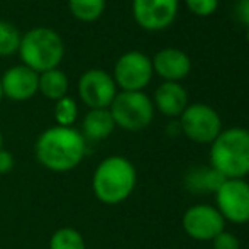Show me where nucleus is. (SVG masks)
I'll return each instance as SVG.
<instances>
[{
    "instance_id": "nucleus-20",
    "label": "nucleus",
    "mask_w": 249,
    "mask_h": 249,
    "mask_svg": "<svg viewBox=\"0 0 249 249\" xmlns=\"http://www.w3.org/2000/svg\"><path fill=\"white\" fill-rule=\"evenodd\" d=\"M50 249H87L83 236L73 227H61L50 239Z\"/></svg>"
},
{
    "instance_id": "nucleus-4",
    "label": "nucleus",
    "mask_w": 249,
    "mask_h": 249,
    "mask_svg": "<svg viewBox=\"0 0 249 249\" xmlns=\"http://www.w3.org/2000/svg\"><path fill=\"white\" fill-rule=\"evenodd\" d=\"M19 56L22 65L43 73L59 66L65 58V43L51 27H33L20 37Z\"/></svg>"
},
{
    "instance_id": "nucleus-1",
    "label": "nucleus",
    "mask_w": 249,
    "mask_h": 249,
    "mask_svg": "<svg viewBox=\"0 0 249 249\" xmlns=\"http://www.w3.org/2000/svg\"><path fill=\"white\" fill-rule=\"evenodd\" d=\"M34 149L41 166L54 173H65L83 161L87 139L75 127L54 125L41 132Z\"/></svg>"
},
{
    "instance_id": "nucleus-22",
    "label": "nucleus",
    "mask_w": 249,
    "mask_h": 249,
    "mask_svg": "<svg viewBox=\"0 0 249 249\" xmlns=\"http://www.w3.org/2000/svg\"><path fill=\"white\" fill-rule=\"evenodd\" d=\"M185 3H187V9L198 17L212 16L219 7V0H185Z\"/></svg>"
},
{
    "instance_id": "nucleus-25",
    "label": "nucleus",
    "mask_w": 249,
    "mask_h": 249,
    "mask_svg": "<svg viewBox=\"0 0 249 249\" xmlns=\"http://www.w3.org/2000/svg\"><path fill=\"white\" fill-rule=\"evenodd\" d=\"M12 168H14V156H12V153L2 149V151H0V175L9 173Z\"/></svg>"
},
{
    "instance_id": "nucleus-5",
    "label": "nucleus",
    "mask_w": 249,
    "mask_h": 249,
    "mask_svg": "<svg viewBox=\"0 0 249 249\" xmlns=\"http://www.w3.org/2000/svg\"><path fill=\"white\" fill-rule=\"evenodd\" d=\"M108 110L115 127L124 131H141L154 117V104L144 92H117Z\"/></svg>"
},
{
    "instance_id": "nucleus-27",
    "label": "nucleus",
    "mask_w": 249,
    "mask_h": 249,
    "mask_svg": "<svg viewBox=\"0 0 249 249\" xmlns=\"http://www.w3.org/2000/svg\"><path fill=\"white\" fill-rule=\"evenodd\" d=\"M2 99H3V92H2V83H0V104H2Z\"/></svg>"
},
{
    "instance_id": "nucleus-11",
    "label": "nucleus",
    "mask_w": 249,
    "mask_h": 249,
    "mask_svg": "<svg viewBox=\"0 0 249 249\" xmlns=\"http://www.w3.org/2000/svg\"><path fill=\"white\" fill-rule=\"evenodd\" d=\"M185 232L195 241H212L215 236H219L222 231H226V220L220 215V212L212 205L200 203L192 205L185 212L181 220Z\"/></svg>"
},
{
    "instance_id": "nucleus-14",
    "label": "nucleus",
    "mask_w": 249,
    "mask_h": 249,
    "mask_svg": "<svg viewBox=\"0 0 249 249\" xmlns=\"http://www.w3.org/2000/svg\"><path fill=\"white\" fill-rule=\"evenodd\" d=\"M154 108L166 117H180L188 107V95L180 82H163L154 92Z\"/></svg>"
},
{
    "instance_id": "nucleus-28",
    "label": "nucleus",
    "mask_w": 249,
    "mask_h": 249,
    "mask_svg": "<svg viewBox=\"0 0 249 249\" xmlns=\"http://www.w3.org/2000/svg\"><path fill=\"white\" fill-rule=\"evenodd\" d=\"M246 41H248V43H249V27H248V29H246Z\"/></svg>"
},
{
    "instance_id": "nucleus-23",
    "label": "nucleus",
    "mask_w": 249,
    "mask_h": 249,
    "mask_svg": "<svg viewBox=\"0 0 249 249\" xmlns=\"http://www.w3.org/2000/svg\"><path fill=\"white\" fill-rule=\"evenodd\" d=\"M212 248L213 249H241V243L234 234L222 231L219 236H215L212 239Z\"/></svg>"
},
{
    "instance_id": "nucleus-12",
    "label": "nucleus",
    "mask_w": 249,
    "mask_h": 249,
    "mask_svg": "<svg viewBox=\"0 0 249 249\" xmlns=\"http://www.w3.org/2000/svg\"><path fill=\"white\" fill-rule=\"evenodd\" d=\"M0 83H2L3 97L16 102H24L33 99L37 93L39 73L20 63L7 68L0 76Z\"/></svg>"
},
{
    "instance_id": "nucleus-7",
    "label": "nucleus",
    "mask_w": 249,
    "mask_h": 249,
    "mask_svg": "<svg viewBox=\"0 0 249 249\" xmlns=\"http://www.w3.org/2000/svg\"><path fill=\"white\" fill-rule=\"evenodd\" d=\"M180 129L190 141L212 144L222 132V121L215 108L207 104H192L180 115Z\"/></svg>"
},
{
    "instance_id": "nucleus-15",
    "label": "nucleus",
    "mask_w": 249,
    "mask_h": 249,
    "mask_svg": "<svg viewBox=\"0 0 249 249\" xmlns=\"http://www.w3.org/2000/svg\"><path fill=\"white\" fill-rule=\"evenodd\" d=\"M115 122L108 108H90L83 117L82 134L90 141H102L114 132Z\"/></svg>"
},
{
    "instance_id": "nucleus-17",
    "label": "nucleus",
    "mask_w": 249,
    "mask_h": 249,
    "mask_svg": "<svg viewBox=\"0 0 249 249\" xmlns=\"http://www.w3.org/2000/svg\"><path fill=\"white\" fill-rule=\"evenodd\" d=\"M105 5V0H68L70 14L82 22H93L100 19Z\"/></svg>"
},
{
    "instance_id": "nucleus-3",
    "label": "nucleus",
    "mask_w": 249,
    "mask_h": 249,
    "mask_svg": "<svg viewBox=\"0 0 249 249\" xmlns=\"http://www.w3.org/2000/svg\"><path fill=\"white\" fill-rule=\"evenodd\" d=\"M210 164L227 180H243L249 175V131L229 127L222 131L210 148Z\"/></svg>"
},
{
    "instance_id": "nucleus-21",
    "label": "nucleus",
    "mask_w": 249,
    "mask_h": 249,
    "mask_svg": "<svg viewBox=\"0 0 249 249\" xmlns=\"http://www.w3.org/2000/svg\"><path fill=\"white\" fill-rule=\"evenodd\" d=\"M78 117V105L76 100L70 95L54 102V121L61 127H73Z\"/></svg>"
},
{
    "instance_id": "nucleus-2",
    "label": "nucleus",
    "mask_w": 249,
    "mask_h": 249,
    "mask_svg": "<svg viewBox=\"0 0 249 249\" xmlns=\"http://www.w3.org/2000/svg\"><path fill=\"white\" fill-rule=\"evenodd\" d=\"M136 168L124 156H108L97 166L92 188L102 203L117 205L131 197L136 188Z\"/></svg>"
},
{
    "instance_id": "nucleus-24",
    "label": "nucleus",
    "mask_w": 249,
    "mask_h": 249,
    "mask_svg": "<svg viewBox=\"0 0 249 249\" xmlns=\"http://www.w3.org/2000/svg\"><path fill=\"white\" fill-rule=\"evenodd\" d=\"M236 17L244 27H249V0H239L236 3Z\"/></svg>"
},
{
    "instance_id": "nucleus-16",
    "label": "nucleus",
    "mask_w": 249,
    "mask_h": 249,
    "mask_svg": "<svg viewBox=\"0 0 249 249\" xmlns=\"http://www.w3.org/2000/svg\"><path fill=\"white\" fill-rule=\"evenodd\" d=\"M70 80L66 73L59 68H53L48 71L39 73V83H37V93H43L50 100H59L68 95Z\"/></svg>"
},
{
    "instance_id": "nucleus-13",
    "label": "nucleus",
    "mask_w": 249,
    "mask_h": 249,
    "mask_svg": "<svg viewBox=\"0 0 249 249\" xmlns=\"http://www.w3.org/2000/svg\"><path fill=\"white\" fill-rule=\"evenodd\" d=\"M153 71L163 78V82H180L190 73L192 59L178 48H163L151 58Z\"/></svg>"
},
{
    "instance_id": "nucleus-19",
    "label": "nucleus",
    "mask_w": 249,
    "mask_h": 249,
    "mask_svg": "<svg viewBox=\"0 0 249 249\" xmlns=\"http://www.w3.org/2000/svg\"><path fill=\"white\" fill-rule=\"evenodd\" d=\"M20 37H22V34L12 22L0 19V56L2 58L14 56L16 53H19Z\"/></svg>"
},
{
    "instance_id": "nucleus-9",
    "label": "nucleus",
    "mask_w": 249,
    "mask_h": 249,
    "mask_svg": "<svg viewBox=\"0 0 249 249\" xmlns=\"http://www.w3.org/2000/svg\"><path fill=\"white\" fill-rule=\"evenodd\" d=\"M217 210L232 224L249 222V183L246 180H226L215 192Z\"/></svg>"
},
{
    "instance_id": "nucleus-18",
    "label": "nucleus",
    "mask_w": 249,
    "mask_h": 249,
    "mask_svg": "<svg viewBox=\"0 0 249 249\" xmlns=\"http://www.w3.org/2000/svg\"><path fill=\"white\" fill-rule=\"evenodd\" d=\"M227 178H224L222 175L219 173L213 168H205V170H198L190 173L188 177V185L195 190H209L215 194L220 188V185L226 181Z\"/></svg>"
},
{
    "instance_id": "nucleus-10",
    "label": "nucleus",
    "mask_w": 249,
    "mask_h": 249,
    "mask_svg": "<svg viewBox=\"0 0 249 249\" xmlns=\"http://www.w3.org/2000/svg\"><path fill=\"white\" fill-rule=\"evenodd\" d=\"M178 0H132V17L144 31H163L175 22Z\"/></svg>"
},
{
    "instance_id": "nucleus-26",
    "label": "nucleus",
    "mask_w": 249,
    "mask_h": 249,
    "mask_svg": "<svg viewBox=\"0 0 249 249\" xmlns=\"http://www.w3.org/2000/svg\"><path fill=\"white\" fill-rule=\"evenodd\" d=\"M3 149V136H2V131H0V151Z\"/></svg>"
},
{
    "instance_id": "nucleus-6",
    "label": "nucleus",
    "mask_w": 249,
    "mask_h": 249,
    "mask_svg": "<svg viewBox=\"0 0 249 249\" xmlns=\"http://www.w3.org/2000/svg\"><path fill=\"white\" fill-rule=\"evenodd\" d=\"M153 63L148 54L132 50L119 56L114 65V78L117 89L122 92H142L153 78Z\"/></svg>"
},
{
    "instance_id": "nucleus-8",
    "label": "nucleus",
    "mask_w": 249,
    "mask_h": 249,
    "mask_svg": "<svg viewBox=\"0 0 249 249\" xmlns=\"http://www.w3.org/2000/svg\"><path fill=\"white\" fill-rule=\"evenodd\" d=\"M78 97L89 108H108L117 95V85L108 71L90 68L78 78Z\"/></svg>"
}]
</instances>
